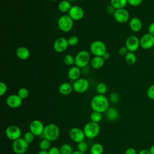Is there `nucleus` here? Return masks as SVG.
Returning <instances> with one entry per match:
<instances>
[{"instance_id":"1","label":"nucleus","mask_w":154,"mask_h":154,"mask_svg":"<svg viewBox=\"0 0 154 154\" xmlns=\"http://www.w3.org/2000/svg\"><path fill=\"white\" fill-rule=\"evenodd\" d=\"M90 105L93 111L103 113L109 108V100L104 95L97 94L91 99Z\"/></svg>"},{"instance_id":"2","label":"nucleus","mask_w":154,"mask_h":154,"mask_svg":"<svg viewBox=\"0 0 154 154\" xmlns=\"http://www.w3.org/2000/svg\"><path fill=\"white\" fill-rule=\"evenodd\" d=\"M60 129L58 126L53 123L46 125L43 133V137L49 141H54L57 140L60 135Z\"/></svg>"},{"instance_id":"3","label":"nucleus","mask_w":154,"mask_h":154,"mask_svg":"<svg viewBox=\"0 0 154 154\" xmlns=\"http://www.w3.org/2000/svg\"><path fill=\"white\" fill-rule=\"evenodd\" d=\"M100 130V128L99 123L91 121L87 123L83 128L85 137L89 139L96 138L99 135Z\"/></svg>"},{"instance_id":"4","label":"nucleus","mask_w":154,"mask_h":154,"mask_svg":"<svg viewBox=\"0 0 154 154\" xmlns=\"http://www.w3.org/2000/svg\"><path fill=\"white\" fill-rule=\"evenodd\" d=\"M58 28L64 32H69L73 26V20L67 14L61 16L58 19Z\"/></svg>"},{"instance_id":"5","label":"nucleus","mask_w":154,"mask_h":154,"mask_svg":"<svg viewBox=\"0 0 154 154\" xmlns=\"http://www.w3.org/2000/svg\"><path fill=\"white\" fill-rule=\"evenodd\" d=\"M90 55L87 51H79L75 57V65L79 68L86 67L90 62Z\"/></svg>"},{"instance_id":"6","label":"nucleus","mask_w":154,"mask_h":154,"mask_svg":"<svg viewBox=\"0 0 154 154\" xmlns=\"http://www.w3.org/2000/svg\"><path fill=\"white\" fill-rule=\"evenodd\" d=\"M90 51L94 56L102 57L106 52V45L100 40L93 41L90 46Z\"/></svg>"},{"instance_id":"7","label":"nucleus","mask_w":154,"mask_h":154,"mask_svg":"<svg viewBox=\"0 0 154 154\" xmlns=\"http://www.w3.org/2000/svg\"><path fill=\"white\" fill-rule=\"evenodd\" d=\"M29 146V144L26 142L23 138L13 141L12 144V149L16 154H23L26 152Z\"/></svg>"},{"instance_id":"8","label":"nucleus","mask_w":154,"mask_h":154,"mask_svg":"<svg viewBox=\"0 0 154 154\" xmlns=\"http://www.w3.org/2000/svg\"><path fill=\"white\" fill-rule=\"evenodd\" d=\"M73 90L78 93H82L85 92L89 87L88 81L83 78H79L76 81H73L72 84Z\"/></svg>"},{"instance_id":"9","label":"nucleus","mask_w":154,"mask_h":154,"mask_svg":"<svg viewBox=\"0 0 154 154\" xmlns=\"http://www.w3.org/2000/svg\"><path fill=\"white\" fill-rule=\"evenodd\" d=\"M6 137L11 141H14L19 138L22 135V131L19 127L16 125H10L5 129Z\"/></svg>"},{"instance_id":"10","label":"nucleus","mask_w":154,"mask_h":154,"mask_svg":"<svg viewBox=\"0 0 154 154\" xmlns=\"http://www.w3.org/2000/svg\"><path fill=\"white\" fill-rule=\"evenodd\" d=\"M45 126L40 120H34L29 125V131L35 136H40L43 135Z\"/></svg>"},{"instance_id":"11","label":"nucleus","mask_w":154,"mask_h":154,"mask_svg":"<svg viewBox=\"0 0 154 154\" xmlns=\"http://www.w3.org/2000/svg\"><path fill=\"white\" fill-rule=\"evenodd\" d=\"M114 18L116 22L120 23H125L129 20V13L125 8L116 10L114 14Z\"/></svg>"},{"instance_id":"12","label":"nucleus","mask_w":154,"mask_h":154,"mask_svg":"<svg viewBox=\"0 0 154 154\" xmlns=\"http://www.w3.org/2000/svg\"><path fill=\"white\" fill-rule=\"evenodd\" d=\"M69 136L70 138L76 143L84 141L86 138L83 129L76 127L70 129L69 131Z\"/></svg>"},{"instance_id":"13","label":"nucleus","mask_w":154,"mask_h":154,"mask_svg":"<svg viewBox=\"0 0 154 154\" xmlns=\"http://www.w3.org/2000/svg\"><path fill=\"white\" fill-rule=\"evenodd\" d=\"M140 47L144 49H149L154 46V36L147 32L143 34L140 39Z\"/></svg>"},{"instance_id":"14","label":"nucleus","mask_w":154,"mask_h":154,"mask_svg":"<svg viewBox=\"0 0 154 154\" xmlns=\"http://www.w3.org/2000/svg\"><path fill=\"white\" fill-rule=\"evenodd\" d=\"M125 46L127 48L129 52H134L140 47V39L135 35H130L127 38L125 42Z\"/></svg>"},{"instance_id":"15","label":"nucleus","mask_w":154,"mask_h":154,"mask_svg":"<svg viewBox=\"0 0 154 154\" xmlns=\"http://www.w3.org/2000/svg\"><path fill=\"white\" fill-rule=\"evenodd\" d=\"M23 99L17 94H12L7 96L6 98V104L11 108H17L20 107L22 103Z\"/></svg>"},{"instance_id":"16","label":"nucleus","mask_w":154,"mask_h":154,"mask_svg":"<svg viewBox=\"0 0 154 154\" xmlns=\"http://www.w3.org/2000/svg\"><path fill=\"white\" fill-rule=\"evenodd\" d=\"M69 46L67 39L64 37H60L57 38L54 43V49L58 53H61L66 51Z\"/></svg>"},{"instance_id":"17","label":"nucleus","mask_w":154,"mask_h":154,"mask_svg":"<svg viewBox=\"0 0 154 154\" xmlns=\"http://www.w3.org/2000/svg\"><path fill=\"white\" fill-rule=\"evenodd\" d=\"M68 15L73 20H79L82 19L84 16V11L83 8L79 5H72Z\"/></svg>"},{"instance_id":"18","label":"nucleus","mask_w":154,"mask_h":154,"mask_svg":"<svg viewBox=\"0 0 154 154\" xmlns=\"http://www.w3.org/2000/svg\"><path fill=\"white\" fill-rule=\"evenodd\" d=\"M129 26L132 31L137 32L141 30L143 28V23L139 18L133 17L129 21Z\"/></svg>"},{"instance_id":"19","label":"nucleus","mask_w":154,"mask_h":154,"mask_svg":"<svg viewBox=\"0 0 154 154\" xmlns=\"http://www.w3.org/2000/svg\"><path fill=\"white\" fill-rule=\"evenodd\" d=\"M105 114L106 119L110 122H114L117 120L119 117V112L118 109L112 106H109V108L105 112Z\"/></svg>"},{"instance_id":"20","label":"nucleus","mask_w":154,"mask_h":154,"mask_svg":"<svg viewBox=\"0 0 154 154\" xmlns=\"http://www.w3.org/2000/svg\"><path fill=\"white\" fill-rule=\"evenodd\" d=\"M81 73V72L80 68L76 66H74L69 69L67 72V76L70 80L75 81L79 78Z\"/></svg>"},{"instance_id":"21","label":"nucleus","mask_w":154,"mask_h":154,"mask_svg":"<svg viewBox=\"0 0 154 154\" xmlns=\"http://www.w3.org/2000/svg\"><path fill=\"white\" fill-rule=\"evenodd\" d=\"M16 54L17 57L22 60H25L28 59L30 56V51L29 50L24 46L19 47L16 51Z\"/></svg>"},{"instance_id":"22","label":"nucleus","mask_w":154,"mask_h":154,"mask_svg":"<svg viewBox=\"0 0 154 154\" xmlns=\"http://www.w3.org/2000/svg\"><path fill=\"white\" fill-rule=\"evenodd\" d=\"M90 63L91 67L95 69H98L101 68L103 66L105 63V60L102 58V57L94 56L91 58Z\"/></svg>"},{"instance_id":"23","label":"nucleus","mask_w":154,"mask_h":154,"mask_svg":"<svg viewBox=\"0 0 154 154\" xmlns=\"http://www.w3.org/2000/svg\"><path fill=\"white\" fill-rule=\"evenodd\" d=\"M73 86L69 82H63L62 84H60L58 88V91L62 95H68L73 90Z\"/></svg>"},{"instance_id":"24","label":"nucleus","mask_w":154,"mask_h":154,"mask_svg":"<svg viewBox=\"0 0 154 154\" xmlns=\"http://www.w3.org/2000/svg\"><path fill=\"white\" fill-rule=\"evenodd\" d=\"M72 7V5L70 2L66 0L61 1L58 5V10L63 13H69Z\"/></svg>"},{"instance_id":"25","label":"nucleus","mask_w":154,"mask_h":154,"mask_svg":"<svg viewBox=\"0 0 154 154\" xmlns=\"http://www.w3.org/2000/svg\"><path fill=\"white\" fill-rule=\"evenodd\" d=\"M110 5L116 10L123 8L128 4V0H110Z\"/></svg>"},{"instance_id":"26","label":"nucleus","mask_w":154,"mask_h":154,"mask_svg":"<svg viewBox=\"0 0 154 154\" xmlns=\"http://www.w3.org/2000/svg\"><path fill=\"white\" fill-rule=\"evenodd\" d=\"M91 154H102L103 152V146L99 143H94L90 147Z\"/></svg>"},{"instance_id":"27","label":"nucleus","mask_w":154,"mask_h":154,"mask_svg":"<svg viewBox=\"0 0 154 154\" xmlns=\"http://www.w3.org/2000/svg\"><path fill=\"white\" fill-rule=\"evenodd\" d=\"M60 154H72L73 152V147L70 144H63L60 148Z\"/></svg>"},{"instance_id":"28","label":"nucleus","mask_w":154,"mask_h":154,"mask_svg":"<svg viewBox=\"0 0 154 154\" xmlns=\"http://www.w3.org/2000/svg\"><path fill=\"white\" fill-rule=\"evenodd\" d=\"M125 57L126 62L129 65H132L137 61V57L134 52H129Z\"/></svg>"},{"instance_id":"29","label":"nucleus","mask_w":154,"mask_h":154,"mask_svg":"<svg viewBox=\"0 0 154 154\" xmlns=\"http://www.w3.org/2000/svg\"><path fill=\"white\" fill-rule=\"evenodd\" d=\"M96 90L98 94L104 95L107 92L108 87L106 84L104 82H99L96 85Z\"/></svg>"},{"instance_id":"30","label":"nucleus","mask_w":154,"mask_h":154,"mask_svg":"<svg viewBox=\"0 0 154 154\" xmlns=\"http://www.w3.org/2000/svg\"><path fill=\"white\" fill-rule=\"evenodd\" d=\"M102 119V113L97 111H93L90 114V120L93 122L97 123L100 122Z\"/></svg>"},{"instance_id":"31","label":"nucleus","mask_w":154,"mask_h":154,"mask_svg":"<svg viewBox=\"0 0 154 154\" xmlns=\"http://www.w3.org/2000/svg\"><path fill=\"white\" fill-rule=\"evenodd\" d=\"M38 146L40 150L48 151L51 148V141L45 138H43L40 141Z\"/></svg>"},{"instance_id":"32","label":"nucleus","mask_w":154,"mask_h":154,"mask_svg":"<svg viewBox=\"0 0 154 154\" xmlns=\"http://www.w3.org/2000/svg\"><path fill=\"white\" fill-rule=\"evenodd\" d=\"M17 94L22 99H25L29 96V90L25 87H21L18 90Z\"/></svg>"},{"instance_id":"33","label":"nucleus","mask_w":154,"mask_h":154,"mask_svg":"<svg viewBox=\"0 0 154 154\" xmlns=\"http://www.w3.org/2000/svg\"><path fill=\"white\" fill-rule=\"evenodd\" d=\"M63 61L66 65L72 66L73 64H75V57L70 54H67L64 57Z\"/></svg>"},{"instance_id":"34","label":"nucleus","mask_w":154,"mask_h":154,"mask_svg":"<svg viewBox=\"0 0 154 154\" xmlns=\"http://www.w3.org/2000/svg\"><path fill=\"white\" fill-rule=\"evenodd\" d=\"M34 137H35V135L30 131H29L26 132L24 134L23 138L26 141V142L29 144L34 141Z\"/></svg>"},{"instance_id":"35","label":"nucleus","mask_w":154,"mask_h":154,"mask_svg":"<svg viewBox=\"0 0 154 154\" xmlns=\"http://www.w3.org/2000/svg\"><path fill=\"white\" fill-rule=\"evenodd\" d=\"M69 46H75L79 43V38L76 35H72L67 38Z\"/></svg>"},{"instance_id":"36","label":"nucleus","mask_w":154,"mask_h":154,"mask_svg":"<svg viewBox=\"0 0 154 154\" xmlns=\"http://www.w3.org/2000/svg\"><path fill=\"white\" fill-rule=\"evenodd\" d=\"M77 147H78V150L85 153L87 152L88 148V144L85 141H83L82 142L78 143Z\"/></svg>"},{"instance_id":"37","label":"nucleus","mask_w":154,"mask_h":154,"mask_svg":"<svg viewBox=\"0 0 154 154\" xmlns=\"http://www.w3.org/2000/svg\"><path fill=\"white\" fill-rule=\"evenodd\" d=\"M109 101L113 103H117L120 100V96L117 92H112L109 96Z\"/></svg>"},{"instance_id":"38","label":"nucleus","mask_w":154,"mask_h":154,"mask_svg":"<svg viewBox=\"0 0 154 154\" xmlns=\"http://www.w3.org/2000/svg\"><path fill=\"white\" fill-rule=\"evenodd\" d=\"M147 96L149 99L154 100V84L151 85L147 90Z\"/></svg>"},{"instance_id":"39","label":"nucleus","mask_w":154,"mask_h":154,"mask_svg":"<svg viewBox=\"0 0 154 154\" xmlns=\"http://www.w3.org/2000/svg\"><path fill=\"white\" fill-rule=\"evenodd\" d=\"M7 91V86L4 82H0V96H2L4 95Z\"/></svg>"},{"instance_id":"40","label":"nucleus","mask_w":154,"mask_h":154,"mask_svg":"<svg viewBox=\"0 0 154 154\" xmlns=\"http://www.w3.org/2000/svg\"><path fill=\"white\" fill-rule=\"evenodd\" d=\"M143 0H128V4L131 6L137 7L141 4Z\"/></svg>"},{"instance_id":"41","label":"nucleus","mask_w":154,"mask_h":154,"mask_svg":"<svg viewBox=\"0 0 154 154\" xmlns=\"http://www.w3.org/2000/svg\"><path fill=\"white\" fill-rule=\"evenodd\" d=\"M128 52H129V51L125 46L120 47L119 49V54L122 56H125V57Z\"/></svg>"},{"instance_id":"42","label":"nucleus","mask_w":154,"mask_h":154,"mask_svg":"<svg viewBox=\"0 0 154 154\" xmlns=\"http://www.w3.org/2000/svg\"><path fill=\"white\" fill-rule=\"evenodd\" d=\"M48 151L49 154H60V149L57 147H52Z\"/></svg>"},{"instance_id":"43","label":"nucleus","mask_w":154,"mask_h":154,"mask_svg":"<svg viewBox=\"0 0 154 154\" xmlns=\"http://www.w3.org/2000/svg\"><path fill=\"white\" fill-rule=\"evenodd\" d=\"M125 154H137V152L134 148L129 147L126 150Z\"/></svg>"},{"instance_id":"44","label":"nucleus","mask_w":154,"mask_h":154,"mask_svg":"<svg viewBox=\"0 0 154 154\" xmlns=\"http://www.w3.org/2000/svg\"><path fill=\"white\" fill-rule=\"evenodd\" d=\"M148 32L154 36V22L151 23L148 26Z\"/></svg>"},{"instance_id":"45","label":"nucleus","mask_w":154,"mask_h":154,"mask_svg":"<svg viewBox=\"0 0 154 154\" xmlns=\"http://www.w3.org/2000/svg\"><path fill=\"white\" fill-rule=\"evenodd\" d=\"M107 11L109 13H112V14H114L115 11H116V9L112 6V5H108V7H107Z\"/></svg>"},{"instance_id":"46","label":"nucleus","mask_w":154,"mask_h":154,"mask_svg":"<svg viewBox=\"0 0 154 154\" xmlns=\"http://www.w3.org/2000/svg\"><path fill=\"white\" fill-rule=\"evenodd\" d=\"M102 57V58L104 59V60L105 61V60H108L109 58L110 55H109V54L108 52H106Z\"/></svg>"},{"instance_id":"47","label":"nucleus","mask_w":154,"mask_h":154,"mask_svg":"<svg viewBox=\"0 0 154 154\" xmlns=\"http://www.w3.org/2000/svg\"><path fill=\"white\" fill-rule=\"evenodd\" d=\"M138 154H150V152L149 150L147 149H142L141 150Z\"/></svg>"},{"instance_id":"48","label":"nucleus","mask_w":154,"mask_h":154,"mask_svg":"<svg viewBox=\"0 0 154 154\" xmlns=\"http://www.w3.org/2000/svg\"><path fill=\"white\" fill-rule=\"evenodd\" d=\"M149 150L150 154H154V145H152V146H150Z\"/></svg>"},{"instance_id":"49","label":"nucleus","mask_w":154,"mask_h":154,"mask_svg":"<svg viewBox=\"0 0 154 154\" xmlns=\"http://www.w3.org/2000/svg\"><path fill=\"white\" fill-rule=\"evenodd\" d=\"M37 154H49V153H48V151H47V150H40L37 153Z\"/></svg>"},{"instance_id":"50","label":"nucleus","mask_w":154,"mask_h":154,"mask_svg":"<svg viewBox=\"0 0 154 154\" xmlns=\"http://www.w3.org/2000/svg\"><path fill=\"white\" fill-rule=\"evenodd\" d=\"M72 154H85V153H83V152H81L79 150H76V151H73Z\"/></svg>"},{"instance_id":"51","label":"nucleus","mask_w":154,"mask_h":154,"mask_svg":"<svg viewBox=\"0 0 154 154\" xmlns=\"http://www.w3.org/2000/svg\"><path fill=\"white\" fill-rule=\"evenodd\" d=\"M66 1H69V2H72V1H75V0H66Z\"/></svg>"},{"instance_id":"52","label":"nucleus","mask_w":154,"mask_h":154,"mask_svg":"<svg viewBox=\"0 0 154 154\" xmlns=\"http://www.w3.org/2000/svg\"><path fill=\"white\" fill-rule=\"evenodd\" d=\"M153 57H154V49H153Z\"/></svg>"},{"instance_id":"53","label":"nucleus","mask_w":154,"mask_h":154,"mask_svg":"<svg viewBox=\"0 0 154 154\" xmlns=\"http://www.w3.org/2000/svg\"><path fill=\"white\" fill-rule=\"evenodd\" d=\"M50 1H57V0H50Z\"/></svg>"},{"instance_id":"54","label":"nucleus","mask_w":154,"mask_h":154,"mask_svg":"<svg viewBox=\"0 0 154 154\" xmlns=\"http://www.w3.org/2000/svg\"><path fill=\"white\" fill-rule=\"evenodd\" d=\"M80 1H85V0H80Z\"/></svg>"}]
</instances>
